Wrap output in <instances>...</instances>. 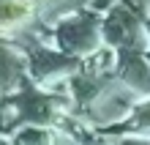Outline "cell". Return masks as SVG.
Returning a JSON list of instances; mask_svg holds the SVG:
<instances>
[{"label": "cell", "mask_w": 150, "mask_h": 145, "mask_svg": "<svg viewBox=\"0 0 150 145\" xmlns=\"http://www.w3.org/2000/svg\"><path fill=\"white\" fill-rule=\"evenodd\" d=\"M25 11H28V6L16 3V0H0V22H14L19 19V16H25Z\"/></svg>", "instance_id": "obj_1"}]
</instances>
